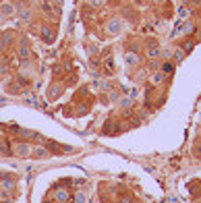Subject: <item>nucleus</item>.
<instances>
[{"label":"nucleus","mask_w":201,"mask_h":203,"mask_svg":"<svg viewBox=\"0 0 201 203\" xmlns=\"http://www.w3.org/2000/svg\"><path fill=\"white\" fill-rule=\"evenodd\" d=\"M162 70H164V73H172V64H170V62L164 64V66H162Z\"/></svg>","instance_id":"nucleus-1"},{"label":"nucleus","mask_w":201,"mask_h":203,"mask_svg":"<svg viewBox=\"0 0 201 203\" xmlns=\"http://www.w3.org/2000/svg\"><path fill=\"white\" fill-rule=\"evenodd\" d=\"M195 149H197V155H201V145H197Z\"/></svg>","instance_id":"nucleus-2"}]
</instances>
